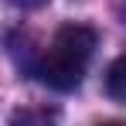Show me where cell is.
<instances>
[{"label": "cell", "instance_id": "3", "mask_svg": "<svg viewBox=\"0 0 126 126\" xmlns=\"http://www.w3.org/2000/svg\"><path fill=\"white\" fill-rule=\"evenodd\" d=\"M106 92L126 106V55H119L116 62L106 68Z\"/></svg>", "mask_w": 126, "mask_h": 126}, {"label": "cell", "instance_id": "4", "mask_svg": "<svg viewBox=\"0 0 126 126\" xmlns=\"http://www.w3.org/2000/svg\"><path fill=\"white\" fill-rule=\"evenodd\" d=\"M7 3H14V7H41L44 0H7Z\"/></svg>", "mask_w": 126, "mask_h": 126}, {"label": "cell", "instance_id": "1", "mask_svg": "<svg viewBox=\"0 0 126 126\" xmlns=\"http://www.w3.org/2000/svg\"><path fill=\"white\" fill-rule=\"evenodd\" d=\"M92 51H95V31L85 27V24H65L55 31L51 44L38 58L34 75L55 92H72L82 82Z\"/></svg>", "mask_w": 126, "mask_h": 126}, {"label": "cell", "instance_id": "5", "mask_svg": "<svg viewBox=\"0 0 126 126\" xmlns=\"http://www.w3.org/2000/svg\"><path fill=\"white\" fill-rule=\"evenodd\" d=\"M109 126H123V123H109Z\"/></svg>", "mask_w": 126, "mask_h": 126}, {"label": "cell", "instance_id": "2", "mask_svg": "<svg viewBox=\"0 0 126 126\" xmlns=\"http://www.w3.org/2000/svg\"><path fill=\"white\" fill-rule=\"evenodd\" d=\"M10 126H58V116H55V109L27 106V109H17L10 116Z\"/></svg>", "mask_w": 126, "mask_h": 126}]
</instances>
